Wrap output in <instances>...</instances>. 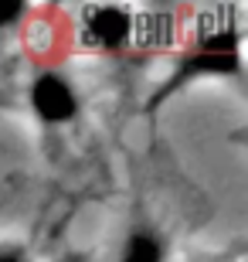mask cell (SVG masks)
Segmentation results:
<instances>
[{
	"instance_id": "obj_4",
	"label": "cell",
	"mask_w": 248,
	"mask_h": 262,
	"mask_svg": "<svg viewBox=\"0 0 248 262\" xmlns=\"http://www.w3.org/2000/svg\"><path fill=\"white\" fill-rule=\"evenodd\" d=\"M123 262H163V245L150 232H133L126 242Z\"/></svg>"
},
{
	"instance_id": "obj_1",
	"label": "cell",
	"mask_w": 248,
	"mask_h": 262,
	"mask_svg": "<svg viewBox=\"0 0 248 262\" xmlns=\"http://www.w3.org/2000/svg\"><path fill=\"white\" fill-rule=\"evenodd\" d=\"M197 72H238V34L235 31H224V34H214L200 45L194 55H187V61L181 65V72L173 75V85L187 82Z\"/></svg>"
},
{
	"instance_id": "obj_2",
	"label": "cell",
	"mask_w": 248,
	"mask_h": 262,
	"mask_svg": "<svg viewBox=\"0 0 248 262\" xmlns=\"http://www.w3.org/2000/svg\"><path fill=\"white\" fill-rule=\"evenodd\" d=\"M31 102H34V109H38V116L44 123H68L78 109V99L72 92V85L61 75H55V72L41 75L31 85Z\"/></svg>"
},
{
	"instance_id": "obj_3",
	"label": "cell",
	"mask_w": 248,
	"mask_h": 262,
	"mask_svg": "<svg viewBox=\"0 0 248 262\" xmlns=\"http://www.w3.org/2000/svg\"><path fill=\"white\" fill-rule=\"evenodd\" d=\"M133 31V20L123 7H88L85 10V38L102 51L123 48Z\"/></svg>"
},
{
	"instance_id": "obj_5",
	"label": "cell",
	"mask_w": 248,
	"mask_h": 262,
	"mask_svg": "<svg viewBox=\"0 0 248 262\" xmlns=\"http://www.w3.org/2000/svg\"><path fill=\"white\" fill-rule=\"evenodd\" d=\"M20 17H24V4H17V0H0V28L4 24H14Z\"/></svg>"
},
{
	"instance_id": "obj_6",
	"label": "cell",
	"mask_w": 248,
	"mask_h": 262,
	"mask_svg": "<svg viewBox=\"0 0 248 262\" xmlns=\"http://www.w3.org/2000/svg\"><path fill=\"white\" fill-rule=\"evenodd\" d=\"M0 262H20V255L17 252H4V255H0Z\"/></svg>"
}]
</instances>
